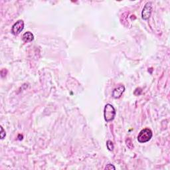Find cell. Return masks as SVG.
Segmentation results:
<instances>
[{
    "label": "cell",
    "mask_w": 170,
    "mask_h": 170,
    "mask_svg": "<svg viewBox=\"0 0 170 170\" xmlns=\"http://www.w3.org/2000/svg\"><path fill=\"white\" fill-rule=\"evenodd\" d=\"M125 91V87L123 85H120L118 87L116 88L113 92V96L114 98H119L121 97L122 94L124 93Z\"/></svg>",
    "instance_id": "cell-5"
},
{
    "label": "cell",
    "mask_w": 170,
    "mask_h": 170,
    "mask_svg": "<svg viewBox=\"0 0 170 170\" xmlns=\"http://www.w3.org/2000/svg\"><path fill=\"white\" fill-rule=\"evenodd\" d=\"M24 28V22L23 20H19L16 23H15L14 25L11 29V32L14 35H17L20 33Z\"/></svg>",
    "instance_id": "cell-4"
},
{
    "label": "cell",
    "mask_w": 170,
    "mask_h": 170,
    "mask_svg": "<svg viewBox=\"0 0 170 170\" xmlns=\"http://www.w3.org/2000/svg\"><path fill=\"white\" fill-rule=\"evenodd\" d=\"M152 11V6L151 2H148L145 5L144 9L142 10V18L144 19V20H148L150 18V17L151 16Z\"/></svg>",
    "instance_id": "cell-3"
},
{
    "label": "cell",
    "mask_w": 170,
    "mask_h": 170,
    "mask_svg": "<svg viewBox=\"0 0 170 170\" xmlns=\"http://www.w3.org/2000/svg\"><path fill=\"white\" fill-rule=\"evenodd\" d=\"M6 132L4 131V130H3V127L1 126V139H2L3 140V139L4 138V137L6 136Z\"/></svg>",
    "instance_id": "cell-8"
},
{
    "label": "cell",
    "mask_w": 170,
    "mask_h": 170,
    "mask_svg": "<svg viewBox=\"0 0 170 170\" xmlns=\"http://www.w3.org/2000/svg\"><path fill=\"white\" fill-rule=\"evenodd\" d=\"M152 136L153 134L151 130L149 128L143 129L138 134V141L140 143H146L151 140Z\"/></svg>",
    "instance_id": "cell-2"
},
{
    "label": "cell",
    "mask_w": 170,
    "mask_h": 170,
    "mask_svg": "<svg viewBox=\"0 0 170 170\" xmlns=\"http://www.w3.org/2000/svg\"><path fill=\"white\" fill-rule=\"evenodd\" d=\"M106 146H107V148L109 149L110 151H113V149H114V144H113V143L112 142V141H110V140L107 141Z\"/></svg>",
    "instance_id": "cell-7"
},
{
    "label": "cell",
    "mask_w": 170,
    "mask_h": 170,
    "mask_svg": "<svg viewBox=\"0 0 170 170\" xmlns=\"http://www.w3.org/2000/svg\"><path fill=\"white\" fill-rule=\"evenodd\" d=\"M22 39H23V41H24L25 42H29L33 41L34 35L32 33H31L30 31H28L24 34Z\"/></svg>",
    "instance_id": "cell-6"
},
{
    "label": "cell",
    "mask_w": 170,
    "mask_h": 170,
    "mask_svg": "<svg viewBox=\"0 0 170 170\" xmlns=\"http://www.w3.org/2000/svg\"><path fill=\"white\" fill-rule=\"evenodd\" d=\"M105 169H115L116 168H115V167L113 165V164H109V165H106V167L105 168Z\"/></svg>",
    "instance_id": "cell-9"
},
{
    "label": "cell",
    "mask_w": 170,
    "mask_h": 170,
    "mask_svg": "<svg viewBox=\"0 0 170 170\" xmlns=\"http://www.w3.org/2000/svg\"><path fill=\"white\" fill-rule=\"evenodd\" d=\"M116 116V110L114 106L110 104H107L104 107V116L107 122L113 121Z\"/></svg>",
    "instance_id": "cell-1"
}]
</instances>
